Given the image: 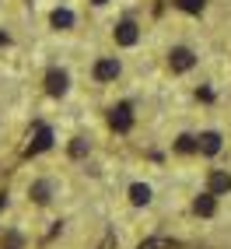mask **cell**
Instances as JSON below:
<instances>
[{
	"label": "cell",
	"instance_id": "e0dca14e",
	"mask_svg": "<svg viewBox=\"0 0 231 249\" xmlns=\"http://www.w3.org/2000/svg\"><path fill=\"white\" fill-rule=\"evenodd\" d=\"M4 249H21V235H18V231H7V235H4Z\"/></svg>",
	"mask_w": 231,
	"mask_h": 249
},
{
	"label": "cell",
	"instance_id": "277c9868",
	"mask_svg": "<svg viewBox=\"0 0 231 249\" xmlns=\"http://www.w3.org/2000/svg\"><path fill=\"white\" fill-rule=\"evenodd\" d=\"M119 60H116V56H102V60H98L95 63V81H102V85H105V81H116V77H119Z\"/></svg>",
	"mask_w": 231,
	"mask_h": 249
},
{
	"label": "cell",
	"instance_id": "4fadbf2b",
	"mask_svg": "<svg viewBox=\"0 0 231 249\" xmlns=\"http://www.w3.org/2000/svg\"><path fill=\"white\" fill-rule=\"evenodd\" d=\"M175 151H182V155H189V151H200V141L196 137H189V134H182L175 141Z\"/></svg>",
	"mask_w": 231,
	"mask_h": 249
},
{
	"label": "cell",
	"instance_id": "7c38bea8",
	"mask_svg": "<svg viewBox=\"0 0 231 249\" xmlns=\"http://www.w3.org/2000/svg\"><path fill=\"white\" fill-rule=\"evenodd\" d=\"M193 211L200 214V218H210V214L217 211V200H214V193H203V196H196V204H193Z\"/></svg>",
	"mask_w": 231,
	"mask_h": 249
},
{
	"label": "cell",
	"instance_id": "9c48e42d",
	"mask_svg": "<svg viewBox=\"0 0 231 249\" xmlns=\"http://www.w3.org/2000/svg\"><path fill=\"white\" fill-rule=\"evenodd\" d=\"M221 144H224V137H221V134H214V130H207V134L200 137V151H203V155H217V151H221Z\"/></svg>",
	"mask_w": 231,
	"mask_h": 249
},
{
	"label": "cell",
	"instance_id": "8992f818",
	"mask_svg": "<svg viewBox=\"0 0 231 249\" xmlns=\"http://www.w3.org/2000/svg\"><path fill=\"white\" fill-rule=\"evenodd\" d=\"M137 39H140L137 21H119V25H116V42H119V46H137Z\"/></svg>",
	"mask_w": 231,
	"mask_h": 249
},
{
	"label": "cell",
	"instance_id": "5bb4252c",
	"mask_svg": "<svg viewBox=\"0 0 231 249\" xmlns=\"http://www.w3.org/2000/svg\"><path fill=\"white\" fill-rule=\"evenodd\" d=\"M172 246H175L172 239H165V235H154V239H144L137 249H172Z\"/></svg>",
	"mask_w": 231,
	"mask_h": 249
},
{
	"label": "cell",
	"instance_id": "3957f363",
	"mask_svg": "<svg viewBox=\"0 0 231 249\" xmlns=\"http://www.w3.org/2000/svg\"><path fill=\"white\" fill-rule=\"evenodd\" d=\"M109 123H112V130L116 134H126L130 126H133V109H130L126 102H119L112 112H109Z\"/></svg>",
	"mask_w": 231,
	"mask_h": 249
},
{
	"label": "cell",
	"instance_id": "2e32d148",
	"mask_svg": "<svg viewBox=\"0 0 231 249\" xmlns=\"http://www.w3.org/2000/svg\"><path fill=\"white\" fill-rule=\"evenodd\" d=\"M70 155H74V158H84V155H88V141H84V137H74Z\"/></svg>",
	"mask_w": 231,
	"mask_h": 249
},
{
	"label": "cell",
	"instance_id": "ac0fdd59",
	"mask_svg": "<svg viewBox=\"0 0 231 249\" xmlns=\"http://www.w3.org/2000/svg\"><path fill=\"white\" fill-rule=\"evenodd\" d=\"M98 249H116V235H105V239H102V246H98Z\"/></svg>",
	"mask_w": 231,
	"mask_h": 249
},
{
	"label": "cell",
	"instance_id": "30bf717a",
	"mask_svg": "<svg viewBox=\"0 0 231 249\" xmlns=\"http://www.w3.org/2000/svg\"><path fill=\"white\" fill-rule=\"evenodd\" d=\"M130 204L147 207V204H151V186H144V182H133V186H130Z\"/></svg>",
	"mask_w": 231,
	"mask_h": 249
},
{
	"label": "cell",
	"instance_id": "8fae6325",
	"mask_svg": "<svg viewBox=\"0 0 231 249\" xmlns=\"http://www.w3.org/2000/svg\"><path fill=\"white\" fill-rule=\"evenodd\" d=\"M49 21H53V28H60V32H67V28L74 25V11H67V7H56L53 14H49Z\"/></svg>",
	"mask_w": 231,
	"mask_h": 249
},
{
	"label": "cell",
	"instance_id": "52a82bcc",
	"mask_svg": "<svg viewBox=\"0 0 231 249\" xmlns=\"http://www.w3.org/2000/svg\"><path fill=\"white\" fill-rule=\"evenodd\" d=\"M207 193H231V176L228 172H210V179H207Z\"/></svg>",
	"mask_w": 231,
	"mask_h": 249
},
{
	"label": "cell",
	"instance_id": "9a60e30c",
	"mask_svg": "<svg viewBox=\"0 0 231 249\" xmlns=\"http://www.w3.org/2000/svg\"><path fill=\"white\" fill-rule=\"evenodd\" d=\"M175 4H179V7H182L186 14H200V11L207 7V0H175Z\"/></svg>",
	"mask_w": 231,
	"mask_h": 249
},
{
	"label": "cell",
	"instance_id": "6da1fadb",
	"mask_svg": "<svg viewBox=\"0 0 231 249\" xmlns=\"http://www.w3.org/2000/svg\"><path fill=\"white\" fill-rule=\"evenodd\" d=\"M168 67L175 71V74H186V71H193L196 67V53L189 46H175L172 53H168Z\"/></svg>",
	"mask_w": 231,
	"mask_h": 249
},
{
	"label": "cell",
	"instance_id": "ffe728a7",
	"mask_svg": "<svg viewBox=\"0 0 231 249\" xmlns=\"http://www.w3.org/2000/svg\"><path fill=\"white\" fill-rule=\"evenodd\" d=\"M91 4H105V0H91Z\"/></svg>",
	"mask_w": 231,
	"mask_h": 249
},
{
	"label": "cell",
	"instance_id": "7a4b0ae2",
	"mask_svg": "<svg viewBox=\"0 0 231 249\" xmlns=\"http://www.w3.org/2000/svg\"><path fill=\"white\" fill-rule=\"evenodd\" d=\"M49 144H53V130H49L46 123H39L35 130H32L28 144H25V155H39V151H46Z\"/></svg>",
	"mask_w": 231,
	"mask_h": 249
},
{
	"label": "cell",
	"instance_id": "5b68a950",
	"mask_svg": "<svg viewBox=\"0 0 231 249\" xmlns=\"http://www.w3.org/2000/svg\"><path fill=\"white\" fill-rule=\"evenodd\" d=\"M67 85H70V77H67V71H60V67H53L46 74V91L49 95H63L67 91Z\"/></svg>",
	"mask_w": 231,
	"mask_h": 249
},
{
	"label": "cell",
	"instance_id": "d6986e66",
	"mask_svg": "<svg viewBox=\"0 0 231 249\" xmlns=\"http://www.w3.org/2000/svg\"><path fill=\"white\" fill-rule=\"evenodd\" d=\"M0 46H7V36H4V32H0Z\"/></svg>",
	"mask_w": 231,
	"mask_h": 249
},
{
	"label": "cell",
	"instance_id": "ba28073f",
	"mask_svg": "<svg viewBox=\"0 0 231 249\" xmlns=\"http://www.w3.org/2000/svg\"><path fill=\"white\" fill-rule=\"evenodd\" d=\"M28 196H32L35 204H49V200H53V186H49V179H39V182H32Z\"/></svg>",
	"mask_w": 231,
	"mask_h": 249
}]
</instances>
